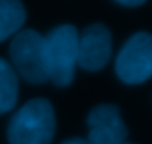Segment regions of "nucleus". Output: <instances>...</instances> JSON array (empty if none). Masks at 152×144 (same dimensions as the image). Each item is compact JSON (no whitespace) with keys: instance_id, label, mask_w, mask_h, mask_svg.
<instances>
[{"instance_id":"f257e3e1","label":"nucleus","mask_w":152,"mask_h":144,"mask_svg":"<svg viewBox=\"0 0 152 144\" xmlns=\"http://www.w3.org/2000/svg\"><path fill=\"white\" fill-rule=\"evenodd\" d=\"M56 131V116L48 98L27 101L7 125L9 144H52Z\"/></svg>"},{"instance_id":"f03ea898","label":"nucleus","mask_w":152,"mask_h":144,"mask_svg":"<svg viewBox=\"0 0 152 144\" xmlns=\"http://www.w3.org/2000/svg\"><path fill=\"white\" fill-rule=\"evenodd\" d=\"M78 63V31L74 25H59L45 37V66L56 87H68Z\"/></svg>"},{"instance_id":"7ed1b4c3","label":"nucleus","mask_w":152,"mask_h":144,"mask_svg":"<svg viewBox=\"0 0 152 144\" xmlns=\"http://www.w3.org/2000/svg\"><path fill=\"white\" fill-rule=\"evenodd\" d=\"M10 60L16 72L31 84L49 81L45 66V37L36 30L19 31L9 47Z\"/></svg>"},{"instance_id":"20e7f679","label":"nucleus","mask_w":152,"mask_h":144,"mask_svg":"<svg viewBox=\"0 0 152 144\" xmlns=\"http://www.w3.org/2000/svg\"><path fill=\"white\" fill-rule=\"evenodd\" d=\"M118 78L130 85L145 82L152 77V34L139 31L133 34L115 60Z\"/></svg>"},{"instance_id":"39448f33","label":"nucleus","mask_w":152,"mask_h":144,"mask_svg":"<svg viewBox=\"0 0 152 144\" xmlns=\"http://www.w3.org/2000/svg\"><path fill=\"white\" fill-rule=\"evenodd\" d=\"M87 140L92 144H123L129 135V130L115 104L102 103L95 106L87 116Z\"/></svg>"},{"instance_id":"423d86ee","label":"nucleus","mask_w":152,"mask_h":144,"mask_svg":"<svg viewBox=\"0 0 152 144\" xmlns=\"http://www.w3.org/2000/svg\"><path fill=\"white\" fill-rule=\"evenodd\" d=\"M112 37L103 24H92L78 34V65L84 71L96 72L109 62Z\"/></svg>"},{"instance_id":"0eeeda50","label":"nucleus","mask_w":152,"mask_h":144,"mask_svg":"<svg viewBox=\"0 0 152 144\" xmlns=\"http://www.w3.org/2000/svg\"><path fill=\"white\" fill-rule=\"evenodd\" d=\"M27 18L24 4L19 1L0 0V43L21 30Z\"/></svg>"},{"instance_id":"6e6552de","label":"nucleus","mask_w":152,"mask_h":144,"mask_svg":"<svg viewBox=\"0 0 152 144\" xmlns=\"http://www.w3.org/2000/svg\"><path fill=\"white\" fill-rule=\"evenodd\" d=\"M18 100V75L7 60L0 57V115L12 110Z\"/></svg>"},{"instance_id":"1a4fd4ad","label":"nucleus","mask_w":152,"mask_h":144,"mask_svg":"<svg viewBox=\"0 0 152 144\" xmlns=\"http://www.w3.org/2000/svg\"><path fill=\"white\" fill-rule=\"evenodd\" d=\"M115 3L117 4H121V6H126V7H139V6L145 4L143 0H118Z\"/></svg>"},{"instance_id":"9d476101","label":"nucleus","mask_w":152,"mask_h":144,"mask_svg":"<svg viewBox=\"0 0 152 144\" xmlns=\"http://www.w3.org/2000/svg\"><path fill=\"white\" fill-rule=\"evenodd\" d=\"M61 144H92L87 138H78V137H74V138H68L65 140L64 143Z\"/></svg>"},{"instance_id":"9b49d317","label":"nucleus","mask_w":152,"mask_h":144,"mask_svg":"<svg viewBox=\"0 0 152 144\" xmlns=\"http://www.w3.org/2000/svg\"><path fill=\"white\" fill-rule=\"evenodd\" d=\"M123 144H132V143H123Z\"/></svg>"}]
</instances>
